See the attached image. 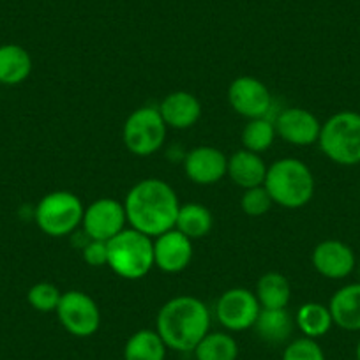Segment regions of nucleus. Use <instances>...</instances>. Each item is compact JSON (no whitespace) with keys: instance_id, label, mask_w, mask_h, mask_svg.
Listing matches in <instances>:
<instances>
[{"instance_id":"25","label":"nucleus","mask_w":360,"mask_h":360,"mask_svg":"<svg viewBox=\"0 0 360 360\" xmlns=\"http://www.w3.org/2000/svg\"><path fill=\"white\" fill-rule=\"evenodd\" d=\"M193 353L196 360H237L238 342L230 332H209Z\"/></svg>"},{"instance_id":"26","label":"nucleus","mask_w":360,"mask_h":360,"mask_svg":"<svg viewBox=\"0 0 360 360\" xmlns=\"http://www.w3.org/2000/svg\"><path fill=\"white\" fill-rule=\"evenodd\" d=\"M278 138L276 124L272 117H262V119H251L242 129V145L245 150L262 152L269 150Z\"/></svg>"},{"instance_id":"20","label":"nucleus","mask_w":360,"mask_h":360,"mask_svg":"<svg viewBox=\"0 0 360 360\" xmlns=\"http://www.w3.org/2000/svg\"><path fill=\"white\" fill-rule=\"evenodd\" d=\"M32 72V57L20 44L0 46V83L8 86L20 85Z\"/></svg>"},{"instance_id":"16","label":"nucleus","mask_w":360,"mask_h":360,"mask_svg":"<svg viewBox=\"0 0 360 360\" xmlns=\"http://www.w3.org/2000/svg\"><path fill=\"white\" fill-rule=\"evenodd\" d=\"M162 120L172 129H191L202 117V103L195 94L188 90L169 92L158 106Z\"/></svg>"},{"instance_id":"3","label":"nucleus","mask_w":360,"mask_h":360,"mask_svg":"<svg viewBox=\"0 0 360 360\" xmlns=\"http://www.w3.org/2000/svg\"><path fill=\"white\" fill-rule=\"evenodd\" d=\"M265 189L276 205L302 209L314 196V175L309 166L297 158H283L266 168Z\"/></svg>"},{"instance_id":"6","label":"nucleus","mask_w":360,"mask_h":360,"mask_svg":"<svg viewBox=\"0 0 360 360\" xmlns=\"http://www.w3.org/2000/svg\"><path fill=\"white\" fill-rule=\"evenodd\" d=\"M85 205L71 191H53L44 195L34 209V221L50 237H68L82 226Z\"/></svg>"},{"instance_id":"21","label":"nucleus","mask_w":360,"mask_h":360,"mask_svg":"<svg viewBox=\"0 0 360 360\" xmlns=\"http://www.w3.org/2000/svg\"><path fill=\"white\" fill-rule=\"evenodd\" d=\"M255 295L262 309H285L292 300V285L281 272H266L256 283Z\"/></svg>"},{"instance_id":"15","label":"nucleus","mask_w":360,"mask_h":360,"mask_svg":"<svg viewBox=\"0 0 360 360\" xmlns=\"http://www.w3.org/2000/svg\"><path fill=\"white\" fill-rule=\"evenodd\" d=\"M314 270L327 279H345L355 270V252L348 244L327 238L316 244L311 255Z\"/></svg>"},{"instance_id":"8","label":"nucleus","mask_w":360,"mask_h":360,"mask_svg":"<svg viewBox=\"0 0 360 360\" xmlns=\"http://www.w3.org/2000/svg\"><path fill=\"white\" fill-rule=\"evenodd\" d=\"M55 313L62 327L75 338H90L101 327V311L98 302L89 293L79 290L62 293Z\"/></svg>"},{"instance_id":"31","label":"nucleus","mask_w":360,"mask_h":360,"mask_svg":"<svg viewBox=\"0 0 360 360\" xmlns=\"http://www.w3.org/2000/svg\"><path fill=\"white\" fill-rule=\"evenodd\" d=\"M355 356H356V360H360V341H359V345H356V349H355Z\"/></svg>"},{"instance_id":"10","label":"nucleus","mask_w":360,"mask_h":360,"mask_svg":"<svg viewBox=\"0 0 360 360\" xmlns=\"http://www.w3.org/2000/svg\"><path fill=\"white\" fill-rule=\"evenodd\" d=\"M228 103L231 110L244 119L270 117L274 99L269 86L255 76H238L228 86Z\"/></svg>"},{"instance_id":"2","label":"nucleus","mask_w":360,"mask_h":360,"mask_svg":"<svg viewBox=\"0 0 360 360\" xmlns=\"http://www.w3.org/2000/svg\"><path fill=\"white\" fill-rule=\"evenodd\" d=\"M155 330L168 349L191 353L210 332V311L193 295L173 297L159 309Z\"/></svg>"},{"instance_id":"13","label":"nucleus","mask_w":360,"mask_h":360,"mask_svg":"<svg viewBox=\"0 0 360 360\" xmlns=\"http://www.w3.org/2000/svg\"><path fill=\"white\" fill-rule=\"evenodd\" d=\"M184 172L193 184L214 186L226 176L228 158L217 147L200 145L186 154Z\"/></svg>"},{"instance_id":"22","label":"nucleus","mask_w":360,"mask_h":360,"mask_svg":"<svg viewBox=\"0 0 360 360\" xmlns=\"http://www.w3.org/2000/svg\"><path fill=\"white\" fill-rule=\"evenodd\" d=\"M295 327L302 332L304 338L320 339L328 334L334 325L328 306L320 302H306L297 309Z\"/></svg>"},{"instance_id":"5","label":"nucleus","mask_w":360,"mask_h":360,"mask_svg":"<svg viewBox=\"0 0 360 360\" xmlns=\"http://www.w3.org/2000/svg\"><path fill=\"white\" fill-rule=\"evenodd\" d=\"M325 158L341 166H355L360 162V113L342 110L321 124L318 138Z\"/></svg>"},{"instance_id":"19","label":"nucleus","mask_w":360,"mask_h":360,"mask_svg":"<svg viewBox=\"0 0 360 360\" xmlns=\"http://www.w3.org/2000/svg\"><path fill=\"white\" fill-rule=\"evenodd\" d=\"M252 328L262 341L269 345H281L290 341L297 327L295 318L285 307V309H262Z\"/></svg>"},{"instance_id":"29","label":"nucleus","mask_w":360,"mask_h":360,"mask_svg":"<svg viewBox=\"0 0 360 360\" xmlns=\"http://www.w3.org/2000/svg\"><path fill=\"white\" fill-rule=\"evenodd\" d=\"M281 360H327L316 339L297 338L286 345Z\"/></svg>"},{"instance_id":"24","label":"nucleus","mask_w":360,"mask_h":360,"mask_svg":"<svg viewBox=\"0 0 360 360\" xmlns=\"http://www.w3.org/2000/svg\"><path fill=\"white\" fill-rule=\"evenodd\" d=\"M166 345L152 328H141L127 339L124 346V360H165Z\"/></svg>"},{"instance_id":"32","label":"nucleus","mask_w":360,"mask_h":360,"mask_svg":"<svg viewBox=\"0 0 360 360\" xmlns=\"http://www.w3.org/2000/svg\"><path fill=\"white\" fill-rule=\"evenodd\" d=\"M359 279H360V265H359Z\"/></svg>"},{"instance_id":"12","label":"nucleus","mask_w":360,"mask_h":360,"mask_svg":"<svg viewBox=\"0 0 360 360\" xmlns=\"http://www.w3.org/2000/svg\"><path fill=\"white\" fill-rule=\"evenodd\" d=\"M278 136L295 147H307L318 143L321 133V122L313 112L306 108H285L274 119Z\"/></svg>"},{"instance_id":"30","label":"nucleus","mask_w":360,"mask_h":360,"mask_svg":"<svg viewBox=\"0 0 360 360\" xmlns=\"http://www.w3.org/2000/svg\"><path fill=\"white\" fill-rule=\"evenodd\" d=\"M83 259L90 266H106L108 265V242L89 240L83 245Z\"/></svg>"},{"instance_id":"18","label":"nucleus","mask_w":360,"mask_h":360,"mask_svg":"<svg viewBox=\"0 0 360 360\" xmlns=\"http://www.w3.org/2000/svg\"><path fill=\"white\" fill-rule=\"evenodd\" d=\"M334 325L348 332L360 330V281L339 288L328 302Z\"/></svg>"},{"instance_id":"14","label":"nucleus","mask_w":360,"mask_h":360,"mask_svg":"<svg viewBox=\"0 0 360 360\" xmlns=\"http://www.w3.org/2000/svg\"><path fill=\"white\" fill-rule=\"evenodd\" d=\"M154 240V266L165 274H179L191 263L193 240L176 228L152 238Z\"/></svg>"},{"instance_id":"28","label":"nucleus","mask_w":360,"mask_h":360,"mask_svg":"<svg viewBox=\"0 0 360 360\" xmlns=\"http://www.w3.org/2000/svg\"><path fill=\"white\" fill-rule=\"evenodd\" d=\"M274 202L270 198L269 191L265 186H258V188L244 189L240 198V209L245 216L249 217H262L272 209Z\"/></svg>"},{"instance_id":"17","label":"nucleus","mask_w":360,"mask_h":360,"mask_svg":"<svg viewBox=\"0 0 360 360\" xmlns=\"http://www.w3.org/2000/svg\"><path fill=\"white\" fill-rule=\"evenodd\" d=\"M266 168H269V165L263 161L262 154L240 148V150L233 152L228 158L226 175L230 176L231 182L238 186V188L251 189L263 186L266 176Z\"/></svg>"},{"instance_id":"27","label":"nucleus","mask_w":360,"mask_h":360,"mask_svg":"<svg viewBox=\"0 0 360 360\" xmlns=\"http://www.w3.org/2000/svg\"><path fill=\"white\" fill-rule=\"evenodd\" d=\"M62 299V292L58 286L53 283L41 281L36 283L32 288L27 293V300H29L30 307L39 313H55L58 307V302Z\"/></svg>"},{"instance_id":"7","label":"nucleus","mask_w":360,"mask_h":360,"mask_svg":"<svg viewBox=\"0 0 360 360\" xmlns=\"http://www.w3.org/2000/svg\"><path fill=\"white\" fill-rule=\"evenodd\" d=\"M168 126L155 106H141L126 119L122 140L127 150L138 158H148L161 150L166 141Z\"/></svg>"},{"instance_id":"4","label":"nucleus","mask_w":360,"mask_h":360,"mask_svg":"<svg viewBox=\"0 0 360 360\" xmlns=\"http://www.w3.org/2000/svg\"><path fill=\"white\" fill-rule=\"evenodd\" d=\"M113 274L138 281L154 269V240L134 228H124L108 240V265Z\"/></svg>"},{"instance_id":"1","label":"nucleus","mask_w":360,"mask_h":360,"mask_svg":"<svg viewBox=\"0 0 360 360\" xmlns=\"http://www.w3.org/2000/svg\"><path fill=\"white\" fill-rule=\"evenodd\" d=\"M124 209L129 228L155 238L175 228L180 202L168 182L143 179L127 191Z\"/></svg>"},{"instance_id":"23","label":"nucleus","mask_w":360,"mask_h":360,"mask_svg":"<svg viewBox=\"0 0 360 360\" xmlns=\"http://www.w3.org/2000/svg\"><path fill=\"white\" fill-rule=\"evenodd\" d=\"M214 226L212 212L202 203H184L180 205L175 228L191 240L207 237Z\"/></svg>"},{"instance_id":"9","label":"nucleus","mask_w":360,"mask_h":360,"mask_svg":"<svg viewBox=\"0 0 360 360\" xmlns=\"http://www.w3.org/2000/svg\"><path fill=\"white\" fill-rule=\"evenodd\" d=\"M216 318L228 332H244L255 327L262 306L255 293L248 288H230L217 299Z\"/></svg>"},{"instance_id":"11","label":"nucleus","mask_w":360,"mask_h":360,"mask_svg":"<svg viewBox=\"0 0 360 360\" xmlns=\"http://www.w3.org/2000/svg\"><path fill=\"white\" fill-rule=\"evenodd\" d=\"M82 226L89 240H112L124 228H127L124 203L115 198L96 200L85 207Z\"/></svg>"}]
</instances>
